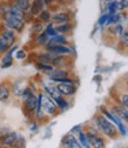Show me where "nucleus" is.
<instances>
[{
	"instance_id": "1",
	"label": "nucleus",
	"mask_w": 128,
	"mask_h": 148,
	"mask_svg": "<svg viewBox=\"0 0 128 148\" xmlns=\"http://www.w3.org/2000/svg\"><path fill=\"white\" fill-rule=\"evenodd\" d=\"M1 20H3L4 27H7V28H10V29H13V31H15L16 33H20V32L24 29L25 24H26L25 20L19 19V18L12 15V14L8 13V12L1 18Z\"/></svg>"
},
{
	"instance_id": "2",
	"label": "nucleus",
	"mask_w": 128,
	"mask_h": 148,
	"mask_svg": "<svg viewBox=\"0 0 128 148\" xmlns=\"http://www.w3.org/2000/svg\"><path fill=\"white\" fill-rule=\"evenodd\" d=\"M47 78L49 81L60 84V82H74L71 77H69V72L65 68H54L52 72L47 74Z\"/></svg>"
},
{
	"instance_id": "3",
	"label": "nucleus",
	"mask_w": 128,
	"mask_h": 148,
	"mask_svg": "<svg viewBox=\"0 0 128 148\" xmlns=\"http://www.w3.org/2000/svg\"><path fill=\"white\" fill-rule=\"evenodd\" d=\"M95 122H97V126H98V129L106 134L107 136H111V138H114L116 135V128L115 126L113 125L112 121H108L105 116H97L95 118Z\"/></svg>"
},
{
	"instance_id": "4",
	"label": "nucleus",
	"mask_w": 128,
	"mask_h": 148,
	"mask_svg": "<svg viewBox=\"0 0 128 148\" xmlns=\"http://www.w3.org/2000/svg\"><path fill=\"white\" fill-rule=\"evenodd\" d=\"M42 108L45 110L46 115H49V116H54L57 115L59 113V109H58V106L55 103V101H54L51 97H48L47 94L44 93L42 95Z\"/></svg>"
},
{
	"instance_id": "5",
	"label": "nucleus",
	"mask_w": 128,
	"mask_h": 148,
	"mask_svg": "<svg viewBox=\"0 0 128 148\" xmlns=\"http://www.w3.org/2000/svg\"><path fill=\"white\" fill-rule=\"evenodd\" d=\"M57 88L64 97H73L77 93V86L74 82H60L57 85Z\"/></svg>"
},
{
	"instance_id": "6",
	"label": "nucleus",
	"mask_w": 128,
	"mask_h": 148,
	"mask_svg": "<svg viewBox=\"0 0 128 148\" xmlns=\"http://www.w3.org/2000/svg\"><path fill=\"white\" fill-rule=\"evenodd\" d=\"M0 38H1L11 47L12 45L15 44V41L18 39V35H16V32L15 31L10 29L7 27H4L1 31H0Z\"/></svg>"
},
{
	"instance_id": "7",
	"label": "nucleus",
	"mask_w": 128,
	"mask_h": 148,
	"mask_svg": "<svg viewBox=\"0 0 128 148\" xmlns=\"http://www.w3.org/2000/svg\"><path fill=\"white\" fill-rule=\"evenodd\" d=\"M24 102V112L27 116H31L32 114H34V110L36 108V102H38V98L36 94H32L31 97H28L26 100L23 101Z\"/></svg>"
},
{
	"instance_id": "8",
	"label": "nucleus",
	"mask_w": 128,
	"mask_h": 148,
	"mask_svg": "<svg viewBox=\"0 0 128 148\" xmlns=\"http://www.w3.org/2000/svg\"><path fill=\"white\" fill-rule=\"evenodd\" d=\"M51 21H52L54 25L66 24V23H69V21H71V15H69V13L66 12V11H59V12H55V13L52 14Z\"/></svg>"
},
{
	"instance_id": "9",
	"label": "nucleus",
	"mask_w": 128,
	"mask_h": 148,
	"mask_svg": "<svg viewBox=\"0 0 128 148\" xmlns=\"http://www.w3.org/2000/svg\"><path fill=\"white\" fill-rule=\"evenodd\" d=\"M61 147H65V148H80L81 145L79 142V140L75 138L74 134H66L64 135V138L61 139Z\"/></svg>"
},
{
	"instance_id": "10",
	"label": "nucleus",
	"mask_w": 128,
	"mask_h": 148,
	"mask_svg": "<svg viewBox=\"0 0 128 148\" xmlns=\"http://www.w3.org/2000/svg\"><path fill=\"white\" fill-rule=\"evenodd\" d=\"M86 136H87V141H88V145L89 147H95V148H103L106 145H105V141L102 138H100L99 135L94 134V133H86Z\"/></svg>"
},
{
	"instance_id": "11",
	"label": "nucleus",
	"mask_w": 128,
	"mask_h": 148,
	"mask_svg": "<svg viewBox=\"0 0 128 148\" xmlns=\"http://www.w3.org/2000/svg\"><path fill=\"white\" fill-rule=\"evenodd\" d=\"M18 135L19 134L16 132H7V133L3 134V136L0 138V145L3 147H13Z\"/></svg>"
},
{
	"instance_id": "12",
	"label": "nucleus",
	"mask_w": 128,
	"mask_h": 148,
	"mask_svg": "<svg viewBox=\"0 0 128 148\" xmlns=\"http://www.w3.org/2000/svg\"><path fill=\"white\" fill-rule=\"evenodd\" d=\"M53 55H69L73 53V49L66 45H58V46H53L48 49H46Z\"/></svg>"
},
{
	"instance_id": "13",
	"label": "nucleus",
	"mask_w": 128,
	"mask_h": 148,
	"mask_svg": "<svg viewBox=\"0 0 128 148\" xmlns=\"http://www.w3.org/2000/svg\"><path fill=\"white\" fill-rule=\"evenodd\" d=\"M44 7H45V4L42 0H33V1H31V7L28 13L32 16H38L39 13L44 10Z\"/></svg>"
},
{
	"instance_id": "14",
	"label": "nucleus",
	"mask_w": 128,
	"mask_h": 148,
	"mask_svg": "<svg viewBox=\"0 0 128 148\" xmlns=\"http://www.w3.org/2000/svg\"><path fill=\"white\" fill-rule=\"evenodd\" d=\"M11 86L7 82H0V102H7L11 98Z\"/></svg>"
},
{
	"instance_id": "15",
	"label": "nucleus",
	"mask_w": 128,
	"mask_h": 148,
	"mask_svg": "<svg viewBox=\"0 0 128 148\" xmlns=\"http://www.w3.org/2000/svg\"><path fill=\"white\" fill-rule=\"evenodd\" d=\"M44 92H45V94L51 97L53 100H57L58 98L64 97V95H61L57 86H53V85H44Z\"/></svg>"
},
{
	"instance_id": "16",
	"label": "nucleus",
	"mask_w": 128,
	"mask_h": 148,
	"mask_svg": "<svg viewBox=\"0 0 128 148\" xmlns=\"http://www.w3.org/2000/svg\"><path fill=\"white\" fill-rule=\"evenodd\" d=\"M113 114L116 115L119 119L126 121L128 123V109L125 106H114L113 108Z\"/></svg>"
},
{
	"instance_id": "17",
	"label": "nucleus",
	"mask_w": 128,
	"mask_h": 148,
	"mask_svg": "<svg viewBox=\"0 0 128 148\" xmlns=\"http://www.w3.org/2000/svg\"><path fill=\"white\" fill-rule=\"evenodd\" d=\"M13 64H14L13 54H11V53H8V52L4 53V57L1 58V64H0V67H1L3 69H5V68L11 67Z\"/></svg>"
},
{
	"instance_id": "18",
	"label": "nucleus",
	"mask_w": 128,
	"mask_h": 148,
	"mask_svg": "<svg viewBox=\"0 0 128 148\" xmlns=\"http://www.w3.org/2000/svg\"><path fill=\"white\" fill-rule=\"evenodd\" d=\"M54 55L51 54L49 52H45V53H40L38 57H36V62H41V64H52Z\"/></svg>"
},
{
	"instance_id": "19",
	"label": "nucleus",
	"mask_w": 128,
	"mask_h": 148,
	"mask_svg": "<svg viewBox=\"0 0 128 148\" xmlns=\"http://www.w3.org/2000/svg\"><path fill=\"white\" fill-rule=\"evenodd\" d=\"M48 40H49V36H48L44 31L40 32L39 34H36L35 41H36V45H38V46H40V47H45V46L47 45Z\"/></svg>"
},
{
	"instance_id": "20",
	"label": "nucleus",
	"mask_w": 128,
	"mask_h": 148,
	"mask_svg": "<svg viewBox=\"0 0 128 148\" xmlns=\"http://www.w3.org/2000/svg\"><path fill=\"white\" fill-rule=\"evenodd\" d=\"M73 29V25L71 23H66V24H60V25H55V31L59 34H66L68 32H71Z\"/></svg>"
},
{
	"instance_id": "21",
	"label": "nucleus",
	"mask_w": 128,
	"mask_h": 148,
	"mask_svg": "<svg viewBox=\"0 0 128 148\" xmlns=\"http://www.w3.org/2000/svg\"><path fill=\"white\" fill-rule=\"evenodd\" d=\"M54 101H55V103L58 106L59 112H65V110H67L69 108V103L64 97H60V98H58L57 100H54Z\"/></svg>"
},
{
	"instance_id": "22",
	"label": "nucleus",
	"mask_w": 128,
	"mask_h": 148,
	"mask_svg": "<svg viewBox=\"0 0 128 148\" xmlns=\"http://www.w3.org/2000/svg\"><path fill=\"white\" fill-rule=\"evenodd\" d=\"M51 16H52L51 11H49V10H47V8H44V10L39 13L38 19H39V20H41L44 24H48V23H51Z\"/></svg>"
},
{
	"instance_id": "23",
	"label": "nucleus",
	"mask_w": 128,
	"mask_h": 148,
	"mask_svg": "<svg viewBox=\"0 0 128 148\" xmlns=\"http://www.w3.org/2000/svg\"><path fill=\"white\" fill-rule=\"evenodd\" d=\"M35 68L38 69V71H40V72H42V73L48 74L49 72H52V71L54 69V66H53L52 64H41V62H36V64H35Z\"/></svg>"
},
{
	"instance_id": "24",
	"label": "nucleus",
	"mask_w": 128,
	"mask_h": 148,
	"mask_svg": "<svg viewBox=\"0 0 128 148\" xmlns=\"http://www.w3.org/2000/svg\"><path fill=\"white\" fill-rule=\"evenodd\" d=\"M44 28H45L44 23H42L41 20H39V19H35V20L32 23V32H33L34 34H39L40 32L44 31Z\"/></svg>"
},
{
	"instance_id": "25",
	"label": "nucleus",
	"mask_w": 128,
	"mask_h": 148,
	"mask_svg": "<svg viewBox=\"0 0 128 148\" xmlns=\"http://www.w3.org/2000/svg\"><path fill=\"white\" fill-rule=\"evenodd\" d=\"M20 10H23L24 12H28L29 7H31V0H14L13 1Z\"/></svg>"
},
{
	"instance_id": "26",
	"label": "nucleus",
	"mask_w": 128,
	"mask_h": 148,
	"mask_svg": "<svg viewBox=\"0 0 128 148\" xmlns=\"http://www.w3.org/2000/svg\"><path fill=\"white\" fill-rule=\"evenodd\" d=\"M11 88H12V87H11ZM24 88H25V87L23 86V81H21V80H19V81L14 82L13 88H12L11 90H13V93H14V95H15V97H21V93H23Z\"/></svg>"
},
{
	"instance_id": "27",
	"label": "nucleus",
	"mask_w": 128,
	"mask_h": 148,
	"mask_svg": "<svg viewBox=\"0 0 128 148\" xmlns=\"http://www.w3.org/2000/svg\"><path fill=\"white\" fill-rule=\"evenodd\" d=\"M44 32L49 36V38H52V36H54L55 34H58L57 31H55V25H54L52 21L48 23V24H46V27L44 28Z\"/></svg>"
},
{
	"instance_id": "28",
	"label": "nucleus",
	"mask_w": 128,
	"mask_h": 148,
	"mask_svg": "<svg viewBox=\"0 0 128 148\" xmlns=\"http://www.w3.org/2000/svg\"><path fill=\"white\" fill-rule=\"evenodd\" d=\"M78 136H79V142H80V145H81V147H86V148H88L89 147V145H88V141H87V136H86V133L84 132V131H81L79 134H78Z\"/></svg>"
},
{
	"instance_id": "29",
	"label": "nucleus",
	"mask_w": 128,
	"mask_h": 148,
	"mask_svg": "<svg viewBox=\"0 0 128 148\" xmlns=\"http://www.w3.org/2000/svg\"><path fill=\"white\" fill-rule=\"evenodd\" d=\"M25 146H26V140H25V138H24L23 135H18V138H16V140H15L13 147H14V148H23V147H25Z\"/></svg>"
},
{
	"instance_id": "30",
	"label": "nucleus",
	"mask_w": 128,
	"mask_h": 148,
	"mask_svg": "<svg viewBox=\"0 0 128 148\" xmlns=\"http://www.w3.org/2000/svg\"><path fill=\"white\" fill-rule=\"evenodd\" d=\"M8 10H10V4H6V3L0 4V19L8 12Z\"/></svg>"
},
{
	"instance_id": "31",
	"label": "nucleus",
	"mask_w": 128,
	"mask_h": 148,
	"mask_svg": "<svg viewBox=\"0 0 128 148\" xmlns=\"http://www.w3.org/2000/svg\"><path fill=\"white\" fill-rule=\"evenodd\" d=\"M27 58V53L24 49H19V51H15V59L16 60H24Z\"/></svg>"
},
{
	"instance_id": "32",
	"label": "nucleus",
	"mask_w": 128,
	"mask_h": 148,
	"mask_svg": "<svg viewBox=\"0 0 128 148\" xmlns=\"http://www.w3.org/2000/svg\"><path fill=\"white\" fill-rule=\"evenodd\" d=\"M121 42L123 46H128V29H122L121 32Z\"/></svg>"
},
{
	"instance_id": "33",
	"label": "nucleus",
	"mask_w": 128,
	"mask_h": 148,
	"mask_svg": "<svg viewBox=\"0 0 128 148\" xmlns=\"http://www.w3.org/2000/svg\"><path fill=\"white\" fill-rule=\"evenodd\" d=\"M108 31L111 32L112 34H121V32H122V27H121V25L115 24V26L111 27V28H109Z\"/></svg>"
},
{
	"instance_id": "34",
	"label": "nucleus",
	"mask_w": 128,
	"mask_h": 148,
	"mask_svg": "<svg viewBox=\"0 0 128 148\" xmlns=\"http://www.w3.org/2000/svg\"><path fill=\"white\" fill-rule=\"evenodd\" d=\"M8 48H10V46L0 38V54H4V53H6L7 51H8Z\"/></svg>"
},
{
	"instance_id": "35",
	"label": "nucleus",
	"mask_w": 128,
	"mask_h": 148,
	"mask_svg": "<svg viewBox=\"0 0 128 148\" xmlns=\"http://www.w3.org/2000/svg\"><path fill=\"white\" fill-rule=\"evenodd\" d=\"M29 131H31L32 133H38V132H39V125H38V122L34 121V122L31 125V127H29Z\"/></svg>"
},
{
	"instance_id": "36",
	"label": "nucleus",
	"mask_w": 128,
	"mask_h": 148,
	"mask_svg": "<svg viewBox=\"0 0 128 148\" xmlns=\"http://www.w3.org/2000/svg\"><path fill=\"white\" fill-rule=\"evenodd\" d=\"M120 100H121L122 106H125V107L128 109V94H123V95H121Z\"/></svg>"
},
{
	"instance_id": "37",
	"label": "nucleus",
	"mask_w": 128,
	"mask_h": 148,
	"mask_svg": "<svg viewBox=\"0 0 128 148\" xmlns=\"http://www.w3.org/2000/svg\"><path fill=\"white\" fill-rule=\"evenodd\" d=\"M81 131H82V127H81L80 125H78V126L73 127V128L71 129V133H72V134H77V135H78V134H79Z\"/></svg>"
},
{
	"instance_id": "38",
	"label": "nucleus",
	"mask_w": 128,
	"mask_h": 148,
	"mask_svg": "<svg viewBox=\"0 0 128 148\" xmlns=\"http://www.w3.org/2000/svg\"><path fill=\"white\" fill-rule=\"evenodd\" d=\"M108 16H109V14L107 13V14H103L101 18H100V19H99V25H105L106 23H107V20H108Z\"/></svg>"
},
{
	"instance_id": "39",
	"label": "nucleus",
	"mask_w": 128,
	"mask_h": 148,
	"mask_svg": "<svg viewBox=\"0 0 128 148\" xmlns=\"http://www.w3.org/2000/svg\"><path fill=\"white\" fill-rule=\"evenodd\" d=\"M120 5H121V7H122V10H125V8H127L128 7V0H120Z\"/></svg>"
},
{
	"instance_id": "40",
	"label": "nucleus",
	"mask_w": 128,
	"mask_h": 148,
	"mask_svg": "<svg viewBox=\"0 0 128 148\" xmlns=\"http://www.w3.org/2000/svg\"><path fill=\"white\" fill-rule=\"evenodd\" d=\"M106 1H107V3H108V1H112V0H106Z\"/></svg>"
},
{
	"instance_id": "41",
	"label": "nucleus",
	"mask_w": 128,
	"mask_h": 148,
	"mask_svg": "<svg viewBox=\"0 0 128 148\" xmlns=\"http://www.w3.org/2000/svg\"><path fill=\"white\" fill-rule=\"evenodd\" d=\"M0 55H1V54H0Z\"/></svg>"
}]
</instances>
